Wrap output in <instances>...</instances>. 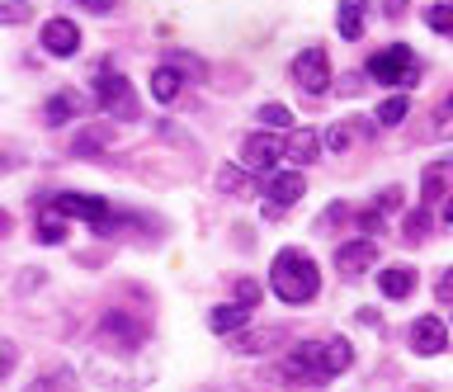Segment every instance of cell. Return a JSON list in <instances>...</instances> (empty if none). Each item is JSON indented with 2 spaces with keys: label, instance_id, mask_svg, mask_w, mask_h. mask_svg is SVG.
<instances>
[{
  "label": "cell",
  "instance_id": "34",
  "mask_svg": "<svg viewBox=\"0 0 453 392\" xmlns=\"http://www.w3.org/2000/svg\"><path fill=\"white\" fill-rule=\"evenodd\" d=\"M326 142H331V151H345V147H349V133H345V128H340V123H335V128L326 133Z\"/></svg>",
  "mask_w": 453,
  "mask_h": 392
},
{
  "label": "cell",
  "instance_id": "11",
  "mask_svg": "<svg viewBox=\"0 0 453 392\" xmlns=\"http://www.w3.org/2000/svg\"><path fill=\"white\" fill-rule=\"evenodd\" d=\"M449 345V327L439 317H416V327H411V350L416 355H444Z\"/></svg>",
  "mask_w": 453,
  "mask_h": 392
},
{
  "label": "cell",
  "instance_id": "10",
  "mask_svg": "<svg viewBox=\"0 0 453 392\" xmlns=\"http://www.w3.org/2000/svg\"><path fill=\"white\" fill-rule=\"evenodd\" d=\"M42 48H48L52 58H76L81 52V29L71 19H48L42 24Z\"/></svg>",
  "mask_w": 453,
  "mask_h": 392
},
{
  "label": "cell",
  "instance_id": "3",
  "mask_svg": "<svg viewBox=\"0 0 453 392\" xmlns=\"http://www.w3.org/2000/svg\"><path fill=\"white\" fill-rule=\"evenodd\" d=\"M95 100L104 114L113 119H137V95L133 86H127V76L119 72H109V66H99V76H95Z\"/></svg>",
  "mask_w": 453,
  "mask_h": 392
},
{
  "label": "cell",
  "instance_id": "5",
  "mask_svg": "<svg viewBox=\"0 0 453 392\" xmlns=\"http://www.w3.org/2000/svg\"><path fill=\"white\" fill-rule=\"evenodd\" d=\"M99 341H104V345H119L123 355H133V350L147 341V327H142V321H133L127 312H104V321H99Z\"/></svg>",
  "mask_w": 453,
  "mask_h": 392
},
{
  "label": "cell",
  "instance_id": "18",
  "mask_svg": "<svg viewBox=\"0 0 453 392\" xmlns=\"http://www.w3.org/2000/svg\"><path fill=\"white\" fill-rule=\"evenodd\" d=\"M180 90H184V76L175 72V66H156V72H151V95L161 104H175Z\"/></svg>",
  "mask_w": 453,
  "mask_h": 392
},
{
  "label": "cell",
  "instance_id": "25",
  "mask_svg": "<svg viewBox=\"0 0 453 392\" xmlns=\"http://www.w3.org/2000/svg\"><path fill=\"white\" fill-rule=\"evenodd\" d=\"M425 24H430L434 34H449L453 38V0H434V5L425 10Z\"/></svg>",
  "mask_w": 453,
  "mask_h": 392
},
{
  "label": "cell",
  "instance_id": "35",
  "mask_svg": "<svg viewBox=\"0 0 453 392\" xmlns=\"http://www.w3.org/2000/svg\"><path fill=\"white\" fill-rule=\"evenodd\" d=\"M434 293H439V303H453V270H449V274H439Z\"/></svg>",
  "mask_w": 453,
  "mask_h": 392
},
{
  "label": "cell",
  "instance_id": "33",
  "mask_svg": "<svg viewBox=\"0 0 453 392\" xmlns=\"http://www.w3.org/2000/svg\"><path fill=\"white\" fill-rule=\"evenodd\" d=\"M14 359H19V350H14L10 341H0V378H5L14 369Z\"/></svg>",
  "mask_w": 453,
  "mask_h": 392
},
{
  "label": "cell",
  "instance_id": "13",
  "mask_svg": "<svg viewBox=\"0 0 453 392\" xmlns=\"http://www.w3.org/2000/svg\"><path fill=\"white\" fill-rule=\"evenodd\" d=\"M85 109V100L76 90H57V95H48V104H42V123L48 128H62V123H71Z\"/></svg>",
  "mask_w": 453,
  "mask_h": 392
},
{
  "label": "cell",
  "instance_id": "20",
  "mask_svg": "<svg viewBox=\"0 0 453 392\" xmlns=\"http://www.w3.org/2000/svg\"><path fill=\"white\" fill-rule=\"evenodd\" d=\"M218 189L232 194V199H250V194H255V180L246 175V165H222V171H218Z\"/></svg>",
  "mask_w": 453,
  "mask_h": 392
},
{
  "label": "cell",
  "instance_id": "24",
  "mask_svg": "<svg viewBox=\"0 0 453 392\" xmlns=\"http://www.w3.org/2000/svg\"><path fill=\"white\" fill-rule=\"evenodd\" d=\"M34 236H38L42 246H62V242H66V222H62V218H52V213H42V218H38V227H34Z\"/></svg>",
  "mask_w": 453,
  "mask_h": 392
},
{
  "label": "cell",
  "instance_id": "37",
  "mask_svg": "<svg viewBox=\"0 0 453 392\" xmlns=\"http://www.w3.org/2000/svg\"><path fill=\"white\" fill-rule=\"evenodd\" d=\"M5 232H10V213L0 208V236H5Z\"/></svg>",
  "mask_w": 453,
  "mask_h": 392
},
{
  "label": "cell",
  "instance_id": "21",
  "mask_svg": "<svg viewBox=\"0 0 453 392\" xmlns=\"http://www.w3.org/2000/svg\"><path fill=\"white\" fill-rule=\"evenodd\" d=\"M449 175H453V161H439V165H430V171L420 175V199H425V204H434L439 194H444Z\"/></svg>",
  "mask_w": 453,
  "mask_h": 392
},
{
  "label": "cell",
  "instance_id": "39",
  "mask_svg": "<svg viewBox=\"0 0 453 392\" xmlns=\"http://www.w3.org/2000/svg\"><path fill=\"white\" fill-rule=\"evenodd\" d=\"M203 392H236V388H203Z\"/></svg>",
  "mask_w": 453,
  "mask_h": 392
},
{
  "label": "cell",
  "instance_id": "29",
  "mask_svg": "<svg viewBox=\"0 0 453 392\" xmlns=\"http://www.w3.org/2000/svg\"><path fill=\"white\" fill-rule=\"evenodd\" d=\"M425 227H430V218H425L420 208H416V213H406V227H402V236H406V242H425Z\"/></svg>",
  "mask_w": 453,
  "mask_h": 392
},
{
  "label": "cell",
  "instance_id": "12",
  "mask_svg": "<svg viewBox=\"0 0 453 392\" xmlns=\"http://www.w3.org/2000/svg\"><path fill=\"white\" fill-rule=\"evenodd\" d=\"M317 364H321V373H326V378L345 373L349 364H354V345L345 341V335H331V341H317Z\"/></svg>",
  "mask_w": 453,
  "mask_h": 392
},
{
  "label": "cell",
  "instance_id": "36",
  "mask_svg": "<svg viewBox=\"0 0 453 392\" xmlns=\"http://www.w3.org/2000/svg\"><path fill=\"white\" fill-rule=\"evenodd\" d=\"M81 5L90 10V15H109V10H113V0H81Z\"/></svg>",
  "mask_w": 453,
  "mask_h": 392
},
{
  "label": "cell",
  "instance_id": "32",
  "mask_svg": "<svg viewBox=\"0 0 453 392\" xmlns=\"http://www.w3.org/2000/svg\"><path fill=\"white\" fill-rule=\"evenodd\" d=\"M24 392H66V373H52V378H38L34 388H24Z\"/></svg>",
  "mask_w": 453,
  "mask_h": 392
},
{
  "label": "cell",
  "instance_id": "8",
  "mask_svg": "<svg viewBox=\"0 0 453 392\" xmlns=\"http://www.w3.org/2000/svg\"><path fill=\"white\" fill-rule=\"evenodd\" d=\"M279 157H283V147L269 133H250L246 142H241V165H246V171H265L269 175L279 165Z\"/></svg>",
  "mask_w": 453,
  "mask_h": 392
},
{
  "label": "cell",
  "instance_id": "28",
  "mask_svg": "<svg viewBox=\"0 0 453 392\" xmlns=\"http://www.w3.org/2000/svg\"><path fill=\"white\" fill-rule=\"evenodd\" d=\"M99 147H104V133L90 128V133H81V137H76V147H71V151H76V157H95Z\"/></svg>",
  "mask_w": 453,
  "mask_h": 392
},
{
  "label": "cell",
  "instance_id": "4",
  "mask_svg": "<svg viewBox=\"0 0 453 392\" xmlns=\"http://www.w3.org/2000/svg\"><path fill=\"white\" fill-rule=\"evenodd\" d=\"M293 81H297V90H307V95H326L331 90V58H326L321 48H303L293 58Z\"/></svg>",
  "mask_w": 453,
  "mask_h": 392
},
{
  "label": "cell",
  "instance_id": "26",
  "mask_svg": "<svg viewBox=\"0 0 453 392\" xmlns=\"http://www.w3.org/2000/svg\"><path fill=\"white\" fill-rule=\"evenodd\" d=\"M255 119H260L265 128H288V123H293V114L283 104H260V109H255Z\"/></svg>",
  "mask_w": 453,
  "mask_h": 392
},
{
  "label": "cell",
  "instance_id": "9",
  "mask_svg": "<svg viewBox=\"0 0 453 392\" xmlns=\"http://www.w3.org/2000/svg\"><path fill=\"white\" fill-rule=\"evenodd\" d=\"M283 378H288V383L321 388V383H326V373H321V364H317V345H297L293 355L283 359Z\"/></svg>",
  "mask_w": 453,
  "mask_h": 392
},
{
  "label": "cell",
  "instance_id": "22",
  "mask_svg": "<svg viewBox=\"0 0 453 392\" xmlns=\"http://www.w3.org/2000/svg\"><path fill=\"white\" fill-rule=\"evenodd\" d=\"M274 335H283V331H246V327H241V331H232V350H236V355H260V350H269V345H274Z\"/></svg>",
  "mask_w": 453,
  "mask_h": 392
},
{
  "label": "cell",
  "instance_id": "15",
  "mask_svg": "<svg viewBox=\"0 0 453 392\" xmlns=\"http://www.w3.org/2000/svg\"><path fill=\"white\" fill-rule=\"evenodd\" d=\"M335 265L345 274H364L368 265H378V246L373 242H345V246L335 250Z\"/></svg>",
  "mask_w": 453,
  "mask_h": 392
},
{
  "label": "cell",
  "instance_id": "31",
  "mask_svg": "<svg viewBox=\"0 0 453 392\" xmlns=\"http://www.w3.org/2000/svg\"><path fill=\"white\" fill-rule=\"evenodd\" d=\"M236 303L255 307V303H260V284H255V279H241V284H236Z\"/></svg>",
  "mask_w": 453,
  "mask_h": 392
},
{
  "label": "cell",
  "instance_id": "2",
  "mask_svg": "<svg viewBox=\"0 0 453 392\" xmlns=\"http://www.w3.org/2000/svg\"><path fill=\"white\" fill-rule=\"evenodd\" d=\"M420 66H416V52H411L406 43H396V48H382L368 58V76L378 81V86H416V76Z\"/></svg>",
  "mask_w": 453,
  "mask_h": 392
},
{
  "label": "cell",
  "instance_id": "30",
  "mask_svg": "<svg viewBox=\"0 0 453 392\" xmlns=\"http://www.w3.org/2000/svg\"><path fill=\"white\" fill-rule=\"evenodd\" d=\"M434 137H453V95L439 104V119H434Z\"/></svg>",
  "mask_w": 453,
  "mask_h": 392
},
{
  "label": "cell",
  "instance_id": "14",
  "mask_svg": "<svg viewBox=\"0 0 453 392\" xmlns=\"http://www.w3.org/2000/svg\"><path fill=\"white\" fill-rule=\"evenodd\" d=\"M283 157L297 161V165H311V161L321 157V133L317 128H293L288 142H283Z\"/></svg>",
  "mask_w": 453,
  "mask_h": 392
},
{
  "label": "cell",
  "instance_id": "17",
  "mask_svg": "<svg viewBox=\"0 0 453 392\" xmlns=\"http://www.w3.org/2000/svg\"><path fill=\"white\" fill-rule=\"evenodd\" d=\"M378 288L388 293V298H406V293L416 288V270H411V265H392V270L378 274Z\"/></svg>",
  "mask_w": 453,
  "mask_h": 392
},
{
  "label": "cell",
  "instance_id": "23",
  "mask_svg": "<svg viewBox=\"0 0 453 392\" xmlns=\"http://www.w3.org/2000/svg\"><path fill=\"white\" fill-rule=\"evenodd\" d=\"M406 114H411L406 95H392V100L378 104V128H396V123H406Z\"/></svg>",
  "mask_w": 453,
  "mask_h": 392
},
{
  "label": "cell",
  "instance_id": "6",
  "mask_svg": "<svg viewBox=\"0 0 453 392\" xmlns=\"http://www.w3.org/2000/svg\"><path fill=\"white\" fill-rule=\"evenodd\" d=\"M52 208H57V213H66V218L90 222V227H99V232H104V222H109V204L104 199H90V194H57Z\"/></svg>",
  "mask_w": 453,
  "mask_h": 392
},
{
  "label": "cell",
  "instance_id": "16",
  "mask_svg": "<svg viewBox=\"0 0 453 392\" xmlns=\"http://www.w3.org/2000/svg\"><path fill=\"white\" fill-rule=\"evenodd\" d=\"M364 0H340V10H335V24H340V38H364Z\"/></svg>",
  "mask_w": 453,
  "mask_h": 392
},
{
  "label": "cell",
  "instance_id": "19",
  "mask_svg": "<svg viewBox=\"0 0 453 392\" xmlns=\"http://www.w3.org/2000/svg\"><path fill=\"white\" fill-rule=\"evenodd\" d=\"M250 321V307H241V303H232V307H212L208 312V327L218 331V335H232V331H241Z\"/></svg>",
  "mask_w": 453,
  "mask_h": 392
},
{
  "label": "cell",
  "instance_id": "38",
  "mask_svg": "<svg viewBox=\"0 0 453 392\" xmlns=\"http://www.w3.org/2000/svg\"><path fill=\"white\" fill-rule=\"evenodd\" d=\"M444 222H453V194H449V199H444Z\"/></svg>",
  "mask_w": 453,
  "mask_h": 392
},
{
  "label": "cell",
  "instance_id": "1",
  "mask_svg": "<svg viewBox=\"0 0 453 392\" xmlns=\"http://www.w3.org/2000/svg\"><path fill=\"white\" fill-rule=\"evenodd\" d=\"M269 288H274V298H283V303L307 307L321 293L317 260H311L307 250H297V246H283L274 256V265H269Z\"/></svg>",
  "mask_w": 453,
  "mask_h": 392
},
{
  "label": "cell",
  "instance_id": "7",
  "mask_svg": "<svg viewBox=\"0 0 453 392\" xmlns=\"http://www.w3.org/2000/svg\"><path fill=\"white\" fill-rule=\"evenodd\" d=\"M303 194H307L303 171H279V175H269V185H265V204H269V213H283V208H293Z\"/></svg>",
  "mask_w": 453,
  "mask_h": 392
},
{
  "label": "cell",
  "instance_id": "27",
  "mask_svg": "<svg viewBox=\"0 0 453 392\" xmlns=\"http://www.w3.org/2000/svg\"><path fill=\"white\" fill-rule=\"evenodd\" d=\"M28 15H34L28 0H5V5H0V24H24Z\"/></svg>",
  "mask_w": 453,
  "mask_h": 392
}]
</instances>
